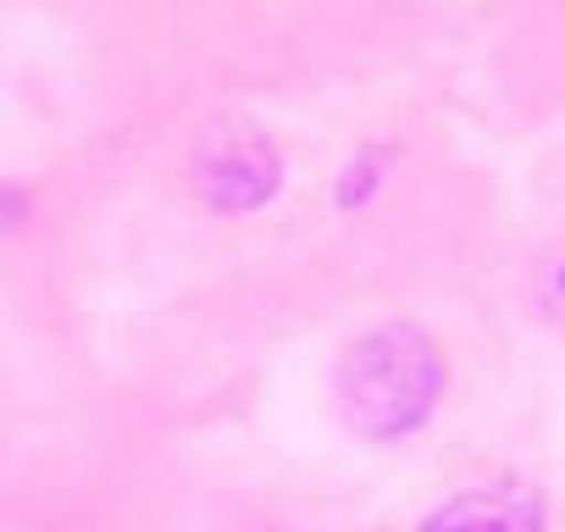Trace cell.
I'll return each mask as SVG.
<instances>
[{"label": "cell", "instance_id": "6da1fadb", "mask_svg": "<svg viewBox=\"0 0 565 532\" xmlns=\"http://www.w3.org/2000/svg\"><path fill=\"white\" fill-rule=\"evenodd\" d=\"M444 394V361L411 322H388L350 344L339 361V411L366 438H399L427 422Z\"/></svg>", "mask_w": 565, "mask_h": 532}, {"label": "cell", "instance_id": "7a4b0ae2", "mask_svg": "<svg viewBox=\"0 0 565 532\" xmlns=\"http://www.w3.org/2000/svg\"><path fill=\"white\" fill-rule=\"evenodd\" d=\"M282 178V161L271 150V139L249 123H227L216 134H205L200 156H194V189L205 194V205L216 211H249L260 205Z\"/></svg>", "mask_w": 565, "mask_h": 532}, {"label": "cell", "instance_id": "3957f363", "mask_svg": "<svg viewBox=\"0 0 565 532\" xmlns=\"http://www.w3.org/2000/svg\"><path fill=\"white\" fill-rule=\"evenodd\" d=\"M427 532H543V510H537V493L499 482V488H471L449 499L427 521Z\"/></svg>", "mask_w": 565, "mask_h": 532}]
</instances>
